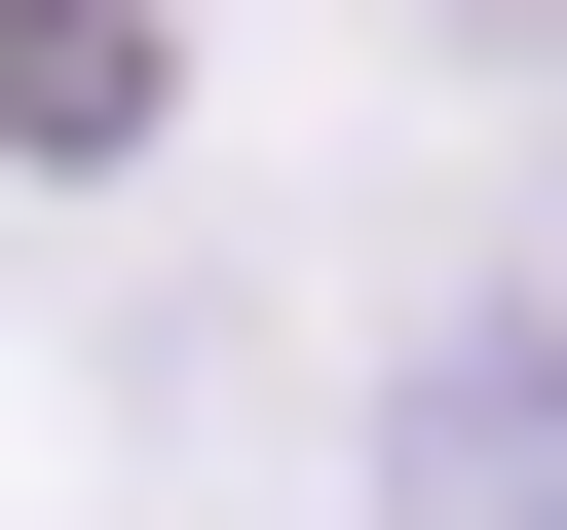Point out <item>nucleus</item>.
<instances>
[{
	"mask_svg": "<svg viewBox=\"0 0 567 530\" xmlns=\"http://www.w3.org/2000/svg\"><path fill=\"white\" fill-rule=\"evenodd\" d=\"M379 492H416V530H567V304H416Z\"/></svg>",
	"mask_w": 567,
	"mask_h": 530,
	"instance_id": "nucleus-1",
	"label": "nucleus"
},
{
	"mask_svg": "<svg viewBox=\"0 0 567 530\" xmlns=\"http://www.w3.org/2000/svg\"><path fill=\"white\" fill-rule=\"evenodd\" d=\"M0 152H152V0H39L0 39Z\"/></svg>",
	"mask_w": 567,
	"mask_h": 530,
	"instance_id": "nucleus-2",
	"label": "nucleus"
}]
</instances>
